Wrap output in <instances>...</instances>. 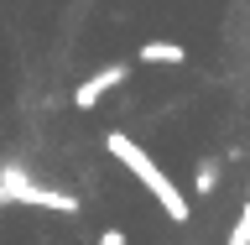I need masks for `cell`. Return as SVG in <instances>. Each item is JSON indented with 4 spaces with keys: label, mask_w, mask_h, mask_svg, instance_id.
<instances>
[{
    "label": "cell",
    "mask_w": 250,
    "mask_h": 245,
    "mask_svg": "<svg viewBox=\"0 0 250 245\" xmlns=\"http://www.w3.org/2000/svg\"><path fill=\"white\" fill-rule=\"evenodd\" d=\"M94 245H125V230H115V224H109V230H99V240Z\"/></svg>",
    "instance_id": "7"
},
{
    "label": "cell",
    "mask_w": 250,
    "mask_h": 245,
    "mask_svg": "<svg viewBox=\"0 0 250 245\" xmlns=\"http://www.w3.org/2000/svg\"><path fill=\"white\" fill-rule=\"evenodd\" d=\"M219 183H224V156H198V167H193V193L198 199H214L219 193Z\"/></svg>",
    "instance_id": "5"
},
{
    "label": "cell",
    "mask_w": 250,
    "mask_h": 245,
    "mask_svg": "<svg viewBox=\"0 0 250 245\" xmlns=\"http://www.w3.org/2000/svg\"><path fill=\"white\" fill-rule=\"evenodd\" d=\"M125 78H130V68H125V63H104V68H94V73L73 89V110H83V115H89V110H99V99H104V94H115Z\"/></svg>",
    "instance_id": "3"
},
{
    "label": "cell",
    "mask_w": 250,
    "mask_h": 245,
    "mask_svg": "<svg viewBox=\"0 0 250 245\" xmlns=\"http://www.w3.org/2000/svg\"><path fill=\"white\" fill-rule=\"evenodd\" d=\"M224 245H250V199H245V209H240V219L229 224V235H224Z\"/></svg>",
    "instance_id": "6"
},
{
    "label": "cell",
    "mask_w": 250,
    "mask_h": 245,
    "mask_svg": "<svg viewBox=\"0 0 250 245\" xmlns=\"http://www.w3.org/2000/svg\"><path fill=\"white\" fill-rule=\"evenodd\" d=\"M104 152L115 156V162H120V167L130 172V178H136V183L146 188V193H151L162 209H167V219H172V224H193V199H188L183 188H177L167 172L151 162V152H146L141 141H130L125 131H104Z\"/></svg>",
    "instance_id": "1"
},
{
    "label": "cell",
    "mask_w": 250,
    "mask_h": 245,
    "mask_svg": "<svg viewBox=\"0 0 250 245\" xmlns=\"http://www.w3.org/2000/svg\"><path fill=\"white\" fill-rule=\"evenodd\" d=\"M11 203H26V209H47V214H78L83 199L78 193H62V188L37 183L26 167H0V209Z\"/></svg>",
    "instance_id": "2"
},
{
    "label": "cell",
    "mask_w": 250,
    "mask_h": 245,
    "mask_svg": "<svg viewBox=\"0 0 250 245\" xmlns=\"http://www.w3.org/2000/svg\"><path fill=\"white\" fill-rule=\"evenodd\" d=\"M141 63H151V68H183V63H188V47L156 37V42H141Z\"/></svg>",
    "instance_id": "4"
}]
</instances>
